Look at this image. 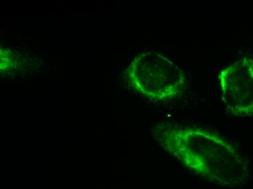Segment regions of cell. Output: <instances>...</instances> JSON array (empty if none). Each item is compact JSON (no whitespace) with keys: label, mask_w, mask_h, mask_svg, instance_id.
Listing matches in <instances>:
<instances>
[{"label":"cell","mask_w":253,"mask_h":189,"mask_svg":"<svg viewBox=\"0 0 253 189\" xmlns=\"http://www.w3.org/2000/svg\"><path fill=\"white\" fill-rule=\"evenodd\" d=\"M153 135L189 171L214 184L238 188L249 179V163L243 152L215 130L165 122L157 126Z\"/></svg>","instance_id":"cell-1"},{"label":"cell","mask_w":253,"mask_h":189,"mask_svg":"<svg viewBox=\"0 0 253 189\" xmlns=\"http://www.w3.org/2000/svg\"><path fill=\"white\" fill-rule=\"evenodd\" d=\"M126 79L138 94L155 102H167L187 88L186 72L172 60L156 52L137 55L126 72Z\"/></svg>","instance_id":"cell-2"},{"label":"cell","mask_w":253,"mask_h":189,"mask_svg":"<svg viewBox=\"0 0 253 189\" xmlns=\"http://www.w3.org/2000/svg\"><path fill=\"white\" fill-rule=\"evenodd\" d=\"M222 100L231 116L253 117V56L245 55L218 75Z\"/></svg>","instance_id":"cell-3"}]
</instances>
